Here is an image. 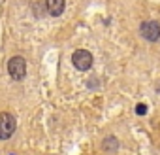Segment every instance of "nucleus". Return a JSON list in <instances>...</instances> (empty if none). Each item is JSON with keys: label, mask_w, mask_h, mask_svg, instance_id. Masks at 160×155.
Returning a JSON list of instances; mask_svg holds the SVG:
<instances>
[{"label": "nucleus", "mask_w": 160, "mask_h": 155, "mask_svg": "<svg viewBox=\"0 0 160 155\" xmlns=\"http://www.w3.org/2000/svg\"><path fill=\"white\" fill-rule=\"evenodd\" d=\"M119 138L117 136H106L104 138V142H102V149L104 151H108V153H115L117 149H119Z\"/></svg>", "instance_id": "obj_6"}, {"label": "nucleus", "mask_w": 160, "mask_h": 155, "mask_svg": "<svg viewBox=\"0 0 160 155\" xmlns=\"http://www.w3.org/2000/svg\"><path fill=\"white\" fill-rule=\"evenodd\" d=\"M136 114H138V115H145V114H147V106H145V104H138V106H136Z\"/></svg>", "instance_id": "obj_7"}, {"label": "nucleus", "mask_w": 160, "mask_h": 155, "mask_svg": "<svg viewBox=\"0 0 160 155\" xmlns=\"http://www.w3.org/2000/svg\"><path fill=\"white\" fill-rule=\"evenodd\" d=\"M64 6H66V0H45V10L53 17H58L64 12Z\"/></svg>", "instance_id": "obj_5"}, {"label": "nucleus", "mask_w": 160, "mask_h": 155, "mask_svg": "<svg viewBox=\"0 0 160 155\" xmlns=\"http://www.w3.org/2000/svg\"><path fill=\"white\" fill-rule=\"evenodd\" d=\"M8 72L12 76V80L15 82H21L23 78L27 76V61L21 57V55H15L8 61Z\"/></svg>", "instance_id": "obj_2"}, {"label": "nucleus", "mask_w": 160, "mask_h": 155, "mask_svg": "<svg viewBox=\"0 0 160 155\" xmlns=\"http://www.w3.org/2000/svg\"><path fill=\"white\" fill-rule=\"evenodd\" d=\"M72 64H73L77 70H81V72L89 70V68L92 66V55H91V51H87V49H77V51H73V55H72Z\"/></svg>", "instance_id": "obj_4"}, {"label": "nucleus", "mask_w": 160, "mask_h": 155, "mask_svg": "<svg viewBox=\"0 0 160 155\" xmlns=\"http://www.w3.org/2000/svg\"><path fill=\"white\" fill-rule=\"evenodd\" d=\"M139 34L147 42H158L160 40V23L158 21H143L139 25Z\"/></svg>", "instance_id": "obj_3"}, {"label": "nucleus", "mask_w": 160, "mask_h": 155, "mask_svg": "<svg viewBox=\"0 0 160 155\" xmlns=\"http://www.w3.org/2000/svg\"><path fill=\"white\" fill-rule=\"evenodd\" d=\"M17 129V119L15 115H12L10 112H2L0 114V140H10L13 136Z\"/></svg>", "instance_id": "obj_1"}]
</instances>
